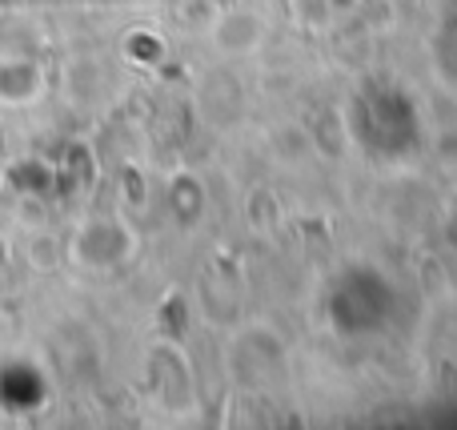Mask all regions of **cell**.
Here are the masks:
<instances>
[{
	"label": "cell",
	"instance_id": "6da1fadb",
	"mask_svg": "<svg viewBox=\"0 0 457 430\" xmlns=\"http://www.w3.org/2000/svg\"><path fill=\"white\" fill-rule=\"evenodd\" d=\"M389 302H394L389 282L378 278L373 290L361 294V270H353L329 290V322L337 330H345V334H361V330H373L386 322Z\"/></svg>",
	"mask_w": 457,
	"mask_h": 430
}]
</instances>
